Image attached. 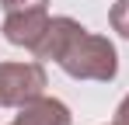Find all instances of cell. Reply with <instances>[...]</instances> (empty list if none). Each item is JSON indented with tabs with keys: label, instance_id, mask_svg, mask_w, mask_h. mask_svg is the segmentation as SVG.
I'll list each match as a JSON object with an SVG mask.
<instances>
[{
	"label": "cell",
	"instance_id": "4",
	"mask_svg": "<svg viewBox=\"0 0 129 125\" xmlns=\"http://www.w3.org/2000/svg\"><path fill=\"white\" fill-rule=\"evenodd\" d=\"M14 125H73V115H70V108L59 97L39 94V97H31L28 104L18 108Z\"/></svg>",
	"mask_w": 129,
	"mask_h": 125
},
{
	"label": "cell",
	"instance_id": "1",
	"mask_svg": "<svg viewBox=\"0 0 129 125\" xmlns=\"http://www.w3.org/2000/svg\"><path fill=\"white\" fill-rule=\"evenodd\" d=\"M31 56L39 62L52 59L73 80L108 83V80H115V73H119V52H115V45L105 35L87 31L77 18H66V14L49 21L42 42L35 45Z\"/></svg>",
	"mask_w": 129,
	"mask_h": 125
},
{
	"label": "cell",
	"instance_id": "2",
	"mask_svg": "<svg viewBox=\"0 0 129 125\" xmlns=\"http://www.w3.org/2000/svg\"><path fill=\"white\" fill-rule=\"evenodd\" d=\"M45 66L31 62H0V108H21L31 97L45 94Z\"/></svg>",
	"mask_w": 129,
	"mask_h": 125
},
{
	"label": "cell",
	"instance_id": "3",
	"mask_svg": "<svg viewBox=\"0 0 129 125\" xmlns=\"http://www.w3.org/2000/svg\"><path fill=\"white\" fill-rule=\"evenodd\" d=\"M49 21H52V18H49L45 11H14V14H7V18H4L0 35L11 42V45H18V49L35 52V45L42 42Z\"/></svg>",
	"mask_w": 129,
	"mask_h": 125
},
{
	"label": "cell",
	"instance_id": "7",
	"mask_svg": "<svg viewBox=\"0 0 129 125\" xmlns=\"http://www.w3.org/2000/svg\"><path fill=\"white\" fill-rule=\"evenodd\" d=\"M112 125H129V94L119 101V108H115V122Z\"/></svg>",
	"mask_w": 129,
	"mask_h": 125
},
{
	"label": "cell",
	"instance_id": "6",
	"mask_svg": "<svg viewBox=\"0 0 129 125\" xmlns=\"http://www.w3.org/2000/svg\"><path fill=\"white\" fill-rule=\"evenodd\" d=\"M4 14H14V11H45L49 0H0Z\"/></svg>",
	"mask_w": 129,
	"mask_h": 125
},
{
	"label": "cell",
	"instance_id": "5",
	"mask_svg": "<svg viewBox=\"0 0 129 125\" xmlns=\"http://www.w3.org/2000/svg\"><path fill=\"white\" fill-rule=\"evenodd\" d=\"M108 24H112V31H119L122 38H129V0H115V4H112Z\"/></svg>",
	"mask_w": 129,
	"mask_h": 125
},
{
	"label": "cell",
	"instance_id": "8",
	"mask_svg": "<svg viewBox=\"0 0 129 125\" xmlns=\"http://www.w3.org/2000/svg\"><path fill=\"white\" fill-rule=\"evenodd\" d=\"M11 125H14V122H11Z\"/></svg>",
	"mask_w": 129,
	"mask_h": 125
}]
</instances>
